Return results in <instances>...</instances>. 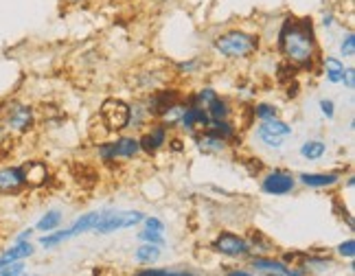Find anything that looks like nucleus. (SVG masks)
I'll return each instance as SVG.
<instances>
[{
    "label": "nucleus",
    "instance_id": "obj_2",
    "mask_svg": "<svg viewBox=\"0 0 355 276\" xmlns=\"http://www.w3.org/2000/svg\"><path fill=\"white\" fill-rule=\"evenodd\" d=\"M263 49V35L259 31L230 26L211 40V51L222 62H250Z\"/></svg>",
    "mask_w": 355,
    "mask_h": 276
},
{
    "label": "nucleus",
    "instance_id": "obj_8",
    "mask_svg": "<svg viewBox=\"0 0 355 276\" xmlns=\"http://www.w3.org/2000/svg\"><path fill=\"white\" fill-rule=\"evenodd\" d=\"M296 189V173L288 167H270L259 173V191L266 198H290Z\"/></svg>",
    "mask_w": 355,
    "mask_h": 276
},
{
    "label": "nucleus",
    "instance_id": "obj_30",
    "mask_svg": "<svg viewBox=\"0 0 355 276\" xmlns=\"http://www.w3.org/2000/svg\"><path fill=\"white\" fill-rule=\"evenodd\" d=\"M248 112L254 123H261V121H272V119L281 117V107L272 101H252L248 105Z\"/></svg>",
    "mask_w": 355,
    "mask_h": 276
},
{
    "label": "nucleus",
    "instance_id": "obj_42",
    "mask_svg": "<svg viewBox=\"0 0 355 276\" xmlns=\"http://www.w3.org/2000/svg\"><path fill=\"white\" fill-rule=\"evenodd\" d=\"M37 237V232L33 226H26V228H20L16 234H13V239L11 241H35Z\"/></svg>",
    "mask_w": 355,
    "mask_h": 276
},
{
    "label": "nucleus",
    "instance_id": "obj_25",
    "mask_svg": "<svg viewBox=\"0 0 355 276\" xmlns=\"http://www.w3.org/2000/svg\"><path fill=\"white\" fill-rule=\"evenodd\" d=\"M64 219H66L64 209H55V206H53V209H46L42 215L35 219L33 228H35L37 234H46V232H53V230L62 228L64 226Z\"/></svg>",
    "mask_w": 355,
    "mask_h": 276
},
{
    "label": "nucleus",
    "instance_id": "obj_36",
    "mask_svg": "<svg viewBox=\"0 0 355 276\" xmlns=\"http://www.w3.org/2000/svg\"><path fill=\"white\" fill-rule=\"evenodd\" d=\"M136 241H139V243H152V245L165 248V245H167V234L154 232V230H147V228H141V226H139V232H136Z\"/></svg>",
    "mask_w": 355,
    "mask_h": 276
},
{
    "label": "nucleus",
    "instance_id": "obj_20",
    "mask_svg": "<svg viewBox=\"0 0 355 276\" xmlns=\"http://www.w3.org/2000/svg\"><path fill=\"white\" fill-rule=\"evenodd\" d=\"M37 255L35 241H11L7 248L0 250V266L16 264V261H29Z\"/></svg>",
    "mask_w": 355,
    "mask_h": 276
},
{
    "label": "nucleus",
    "instance_id": "obj_47",
    "mask_svg": "<svg viewBox=\"0 0 355 276\" xmlns=\"http://www.w3.org/2000/svg\"><path fill=\"white\" fill-rule=\"evenodd\" d=\"M257 276H277V274H257Z\"/></svg>",
    "mask_w": 355,
    "mask_h": 276
},
{
    "label": "nucleus",
    "instance_id": "obj_11",
    "mask_svg": "<svg viewBox=\"0 0 355 276\" xmlns=\"http://www.w3.org/2000/svg\"><path fill=\"white\" fill-rule=\"evenodd\" d=\"M184 92L178 88V86H162L154 92H149L143 96V103H145V110H147V114L152 121H158L162 114L167 112L169 105L175 103L178 99H182Z\"/></svg>",
    "mask_w": 355,
    "mask_h": 276
},
{
    "label": "nucleus",
    "instance_id": "obj_29",
    "mask_svg": "<svg viewBox=\"0 0 355 276\" xmlns=\"http://www.w3.org/2000/svg\"><path fill=\"white\" fill-rule=\"evenodd\" d=\"M207 112H209L211 121L235 119L237 107H235V103H233V101H230V96H226V94H222V92H220V96H217V99L207 107Z\"/></svg>",
    "mask_w": 355,
    "mask_h": 276
},
{
    "label": "nucleus",
    "instance_id": "obj_35",
    "mask_svg": "<svg viewBox=\"0 0 355 276\" xmlns=\"http://www.w3.org/2000/svg\"><path fill=\"white\" fill-rule=\"evenodd\" d=\"M334 255H336L338 261H343V264H345V261H355V239H353V234L334 245Z\"/></svg>",
    "mask_w": 355,
    "mask_h": 276
},
{
    "label": "nucleus",
    "instance_id": "obj_15",
    "mask_svg": "<svg viewBox=\"0 0 355 276\" xmlns=\"http://www.w3.org/2000/svg\"><path fill=\"white\" fill-rule=\"evenodd\" d=\"M209 123H211V117L209 112L204 107H198L193 103H187L184 107V112L180 117V121H178V128L175 132L178 134H182L184 138H191L193 134L202 132V130H207L209 128Z\"/></svg>",
    "mask_w": 355,
    "mask_h": 276
},
{
    "label": "nucleus",
    "instance_id": "obj_43",
    "mask_svg": "<svg viewBox=\"0 0 355 276\" xmlns=\"http://www.w3.org/2000/svg\"><path fill=\"white\" fill-rule=\"evenodd\" d=\"M224 276H257L250 268H243V266H233V268H226Z\"/></svg>",
    "mask_w": 355,
    "mask_h": 276
},
{
    "label": "nucleus",
    "instance_id": "obj_18",
    "mask_svg": "<svg viewBox=\"0 0 355 276\" xmlns=\"http://www.w3.org/2000/svg\"><path fill=\"white\" fill-rule=\"evenodd\" d=\"M345 68H347V62L343 58H338V55H334V53H322L320 55L318 75H322L329 86H340V84H343Z\"/></svg>",
    "mask_w": 355,
    "mask_h": 276
},
{
    "label": "nucleus",
    "instance_id": "obj_39",
    "mask_svg": "<svg viewBox=\"0 0 355 276\" xmlns=\"http://www.w3.org/2000/svg\"><path fill=\"white\" fill-rule=\"evenodd\" d=\"M24 270H29L26 261H16V264H3V266H0V276H18Z\"/></svg>",
    "mask_w": 355,
    "mask_h": 276
},
{
    "label": "nucleus",
    "instance_id": "obj_17",
    "mask_svg": "<svg viewBox=\"0 0 355 276\" xmlns=\"http://www.w3.org/2000/svg\"><path fill=\"white\" fill-rule=\"evenodd\" d=\"M24 178H26V187L29 189H44L53 182V171L49 167V162L42 158H31L22 162Z\"/></svg>",
    "mask_w": 355,
    "mask_h": 276
},
{
    "label": "nucleus",
    "instance_id": "obj_12",
    "mask_svg": "<svg viewBox=\"0 0 355 276\" xmlns=\"http://www.w3.org/2000/svg\"><path fill=\"white\" fill-rule=\"evenodd\" d=\"M191 143H193L196 151L204 158H222V156H228L233 147H230L224 138H220L215 132H211L209 128L202 130L198 134H193L189 138Z\"/></svg>",
    "mask_w": 355,
    "mask_h": 276
},
{
    "label": "nucleus",
    "instance_id": "obj_40",
    "mask_svg": "<svg viewBox=\"0 0 355 276\" xmlns=\"http://www.w3.org/2000/svg\"><path fill=\"white\" fill-rule=\"evenodd\" d=\"M167 149L173 151V154H182V151L187 149L184 136H182V134H178V132H173L171 138H169V143H167Z\"/></svg>",
    "mask_w": 355,
    "mask_h": 276
},
{
    "label": "nucleus",
    "instance_id": "obj_46",
    "mask_svg": "<svg viewBox=\"0 0 355 276\" xmlns=\"http://www.w3.org/2000/svg\"><path fill=\"white\" fill-rule=\"evenodd\" d=\"M18 276H42V274H35V272H29V270H24L22 274H18Z\"/></svg>",
    "mask_w": 355,
    "mask_h": 276
},
{
    "label": "nucleus",
    "instance_id": "obj_3",
    "mask_svg": "<svg viewBox=\"0 0 355 276\" xmlns=\"http://www.w3.org/2000/svg\"><path fill=\"white\" fill-rule=\"evenodd\" d=\"M94 156L105 167H116V164H128L134 162L136 158H141V145L139 136L130 132L121 134H110L105 141H99L94 145Z\"/></svg>",
    "mask_w": 355,
    "mask_h": 276
},
{
    "label": "nucleus",
    "instance_id": "obj_10",
    "mask_svg": "<svg viewBox=\"0 0 355 276\" xmlns=\"http://www.w3.org/2000/svg\"><path fill=\"white\" fill-rule=\"evenodd\" d=\"M171 130L165 126L162 121H149V126L139 132V145H141V154L147 158H156L162 149H167V143L171 138Z\"/></svg>",
    "mask_w": 355,
    "mask_h": 276
},
{
    "label": "nucleus",
    "instance_id": "obj_45",
    "mask_svg": "<svg viewBox=\"0 0 355 276\" xmlns=\"http://www.w3.org/2000/svg\"><path fill=\"white\" fill-rule=\"evenodd\" d=\"M343 184H345L347 191H353V189H355V175H353V173H347V175L343 178Z\"/></svg>",
    "mask_w": 355,
    "mask_h": 276
},
{
    "label": "nucleus",
    "instance_id": "obj_37",
    "mask_svg": "<svg viewBox=\"0 0 355 276\" xmlns=\"http://www.w3.org/2000/svg\"><path fill=\"white\" fill-rule=\"evenodd\" d=\"M318 112H320V117L324 121H329V123L336 121V117H338V105H336V101L331 99V96H320V99H318Z\"/></svg>",
    "mask_w": 355,
    "mask_h": 276
},
{
    "label": "nucleus",
    "instance_id": "obj_41",
    "mask_svg": "<svg viewBox=\"0 0 355 276\" xmlns=\"http://www.w3.org/2000/svg\"><path fill=\"white\" fill-rule=\"evenodd\" d=\"M340 86H345V90L353 92L355 90V66L353 64H347L345 68V77H343V84Z\"/></svg>",
    "mask_w": 355,
    "mask_h": 276
},
{
    "label": "nucleus",
    "instance_id": "obj_21",
    "mask_svg": "<svg viewBox=\"0 0 355 276\" xmlns=\"http://www.w3.org/2000/svg\"><path fill=\"white\" fill-rule=\"evenodd\" d=\"M296 154L305 162H320V160H324L327 154H329V145H327L324 138L311 136V138H305V141H300Z\"/></svg>",
    "mask_w": 355,
    "mask_h": 276
},
{
    "label": "nucleus",
    "instance_id": "obj_13",
    "mask_svg": "<svg viewBox=\"0 0 355 276\" xmlns=\"http://www.w3.org/2000/svg\"><path fill=\"white\" fill-rule=\"evenodd\" d=\"M345 171H300L296 173L298 187L309 189V191H331L343 184Z\"/></svg>",
    "mask_w": 355,
    "mask_h": 276
},
{
    "label": "nucleus",
    "instance_id": "obj_38",
    "mask_svg": "<svg viewBox=\"0 0 355 276\" xmlns=\"http://www.w3.org/2000/svg\"><path fill=\"white\" fill-rule=\"evenodd\" d=\"M141 228H147V230H154V232H162V234H165L167 232V222L162 217H158V215H145Z\"/></svg>",
    "mask_w": 355,
    "mask_h": 276
},
{
    "label": "nucleus",
    "instance_id": "obj_4",
    "mask_svg": "<svg viewBox=\"0 0 355 276\" xmlns=\"http://www.w3.org/2000/svg\"><path fill=\"white\" fill-rule=\"evenodd\" d=\"M296 130L290 121H285L283 117H277L272 121H261V123H254L252 128V141L266 149V151H272V154H279L288 143L294 138Z\"/></svg>",
    "mask_w": 355,
    "mask_h": 276
},
{
    "label": "nucleus",
    "instance_id": "obj_24",
    "mask_svg": "<svg viewBox=\"0 0 355 276\" xmlns=\"http://www.w3.org/2000/svg\"><path fill=\"white\" fill-rule=\"evenodd\" d=\"M162 255H165V250H162L160 245H152V243H139L134 248L132 252V261L139 268H145V266H158L162 261Z\"/></svg>",
    "mask_w": 355,
    "mask_h": 276
},
{
    "label": "nucleus",
    "instance_id": "obj_16",
    "mask_svg": "<svg viewBox=\"0 0 355 276\" xmlns=\"http://www.w3.org/2000/svg\"><path fill=\"white\" fill-rule=\"evenodd\" d=\"M298 264L305 268L307 276H331L340 270L338 259L324 252H300Z\"/></svg>",
    "mask_w": 355,
    "mask_h": 276
},
{
    "label": "nucleus",
    "instance_id": "obj_28",
    "mask_svg": "<svg viewBox=\"0 0 355 276\" xmlns=\"http://www.w3.org/2000/svg\"><path fill=\"white\" fill-rule=\"evenodd\" d=\"M149 114L145 110V103H143V96L139 99L130 101V121H128V132H143L147 126H149Z\"/></svg>",
    "mask_w": 355,
    "mask_h": 276
},
{
    "label": "nucleus",
    "instance_id": "obj_5",
    "mask_svg": "<svg viewBox=\"0 0 355 276\" xmlns=\"http://www.w3.org/2000/svg\"><path fill=\"white\" fill-rule=\"evenodd\" d=\"M145 215L147 213L141 209H101V217L92 234H97V237H110V234L134 230L143 224Z\"/></svg>",
    "mask_w": 355,
    "mask_h": 276
},
{
    "label": "nucleus",
    "instance_id": "obj_1",
    "mask_svg": "<svg viewBox=\"0 0 355 276\" xmlns=\"http://www.w3.org/2000/svg\"><path fill=\"white\" fill-rule=\"evenodd\" d=\"M275 51L283 60L292 64L298 73L318 75L320 64V37L313 16H296L285 13L275 29Z\"/></svg>",
    "mask_w": 355,
    "mask_h": 276
},
{
    "label": "nucleus",
    "instance_id": "obj_26",
    "mask_svg": "<svg viewBox=\"0 0 355 276\" xmlns=\"http://www.w3.org/2000/svg\"><path fill=\"white\" fill-rule=\"evenodd\" d=\"M245 239H248L252 255H277V243L272 241L263 230L248 228L245 230Z\"/></svg>",
    "mask_w": 355,
    "mask_h": 276
},
{
    "label": "nucleus",
    "instance_id": "obj_31",
    "mask_svg": "<svg viewBox=\"0 0 355 276\" xmlns=\"http://www.w3.org/2000/svg\"><path fill=\"white\" fill-rule=\"evenodd\" d=\"M338 58H343L345 62H353L355 60V31L351 29V26H343L340 29V35H338Z\"/></svg>",
    "mask_w": 355,
    "mask_h": 276
},
{
    "label": "nucleus",
    "instance_id": "obj_22",
    "mask_svg": "<svg viewBox=\"0 0 355 276\" xmlns=\"http://www.w3.org/2000/svg\"><path fill=\"white\" fill-rule=\"evenodd\" d=\"M130 276H204V274L189 266H162V268L145 266V268L134 270Z\"/></svg>",
    "mask_w": 355,
    "mask_h": 276
},
{
    "label": "nucleus",
    "instance_id": "obj_34",
    "mask_svg": "<svg viewBox=\"0 0 355 276\" xmlns=\"http://www.w3.org/2000/svg\"><path fill=\"white\" fill-rule=\"evenodd\" d=\"M316 26H318V29H322L324 33L331 35L336 29H343V22H340L338 13L334 9H322L320 18L316 20Z\"/></svg>",
    "mask_w": 355,
    "mask_h": 276
},
{
    "label": "nucleus",
    "instance_id": "obj_19",
    "mask_svg": "<svg viewBox=\"0 0 355 276\" xmlns=\"http://www.w3.org/2000/svg\"><path fill=\"white\" fill-rule=\"evenodd\" d=\"M245 264H248V268L254 274H277V276H285L290 266L279 255H252Z\"/></svg>",
    "mask_w": 355,
    "mask_h": 276
},
{
    "label": "nucleus",
    "instance_id": "obj_6",
    "mask_svg": "<svg viewBox=\"0 0 355 276\" xmlns=\"http://www.w3.org/2000/svg\"><path fill=\"white\" fill-rule=\"evenodd\" d=\"M3 128L7 134L13 136H26L31 134L37 126V110L33 103L22 101V99H13L9 103H5L3 107Z\"/></svg>",
    "mask_w": 355,
    "mask_h": 276
},
{
    "label": "nucleus",
    "instance_id": "obj_33",
    "mask_svg": "<svg viewBox=\"0 0 355 276\" xmlns=\"http://www.w3.org/2000/svg\"><path fill=\"white\" fill-rule=\"evenodd\" d=\"M184 107H187V99L182 96V99H178L175 103H171L167 112L162 114L158 121H162V123H165V126H167L171 132H175V128H178V121H180V117H182V112H184Z\"/></svg>",
    "mask_w": 355,
    "mask_h": 276
},
{
    "label": "nucleus",
    "instance_id": "obj_44",
    "mask_svg": "<svg viewBox=\"0 0 355 276\" xmlns=\"http://www.w3.org/2000/svg\"><path fill=\"white\" fill-rule=\"evenodd\" d=\"M60 3L64 7H86V5L92 3V0H60Z\"/></svg>",
    "mask_w": 355,
    "mask_h": 276
},
{
    "label": "nucleus",
    "instance_id": "obj_23",
    "mask_svg": "<svg viewBox=\"0 0 355 276\" xmlns=\"http://www.w3.org/2000/svg\"><path fill=\"white\" fill-rule=\"evenodd\" d=\"M209 130L215 132L220 138L230 145V147H237L241 141V130H239V123H235V119H222V121H211L209 123Z\"/></svg>",
    "mask_w": 355,
    "mask_h": 276
},
{
    "label": "nucleus",
    "instance_id": "obj_9",
    "mask_svg": "<svg viewBox=\"0 0 355 276\" xmlns=\"http://www.w3.org/2000/svg\"><path fill=\"white\" fill-rule=\"evenodd\" d=\"M99 121L107 134H121L128 132L130 121V103L119 99V96H107L99 105Z\"/></svg>",
    "mask_w": 355,
    "mask_h": 276
},
{
    "label": "nucleus",
    "instance_id": "obj_7",
    "mask_svg": "<svg viewBox=\"0 0 355 276\" xmlns=\"http://www.w3.org/2000/svg\"><path fill=\"white\" fill-rule=\"evenodd\" d=\"M209 250L228 261H248L252 257V248L245 239V234L228 228L215 232V237L209 241Z\"/></svg>",
    "mask_w": 355,
    "mask_h": 276
},
{
    "label": "nucleus",
    "instance_id": "obj_14",
    "mask_svg": "<svg viewBox=\"0 0 355 276\" xmlns=\"http://www.w3.org/2000/svg\"><path fill=\"white\" fill-rule=\"evenodd\" d=\"M24 191H29V187H26L22 164H3L0 167V198H18Z\"/></svg>",
    "mask_w": 355,
    "mask_h": 276
},
{
    "label": "nucleus",
    "instance_id": "obj_27",
    "mask_svg": "<svg viewBox=\"0 0 355 276\" xmlns=\"http://www.w3.org/2000/svg\"><path fill=\"white\" fill-rule=\"evenodd\" d=\"M217 96H220V90H217L215 86H211V84H202V86H198L196 90L184 92L187 103H193V105L204 107V110H207V107L217 99Z\"/></svg>",
    "mask_w": 355,
    "mask_h": 276
},
{
    "label": "nucleus",
    "instance_id": "obj_32",
    "mask_svg": "<svg viewBox=\"0 0 355 276\" xmlns=\"http://www.w3.org/2000/svg\"><path fill=\"white\" fill-rule=\"evenodd\" d=\"M204 68H207V60H204L202 55H193V58L175 62L173 64V73L178 77H193V75H200Z\"/></svg>",
    "mask_w": 355,
    "mask_h": 276
}]
</instances>
